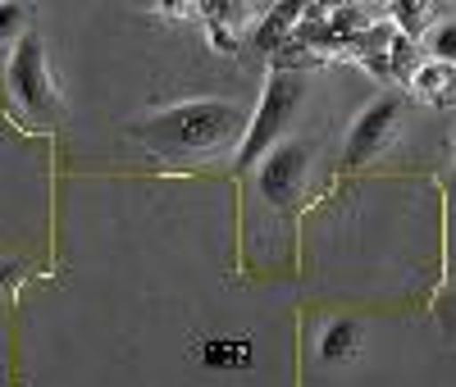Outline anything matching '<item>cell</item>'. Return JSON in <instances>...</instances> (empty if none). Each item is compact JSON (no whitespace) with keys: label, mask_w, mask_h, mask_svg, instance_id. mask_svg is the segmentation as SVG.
<instances>
[{"label":"cell","mask_w":456,"mask_h":387,"mask_svg":"<svg viewBox=\"0 0 456 387\" xmlns=\"http://www.w3.org/2000/svg\"><path fill=\"white\" fill-rule=\"evenodd\" d=\"M429 60L456 64V19H447V23H434V28H429Z\"/></svg>","instance_id":"obj_13"},{"label":"cell","mask_w":456,"mask_h":387,"mask_svg":"<svg viewBox=\"0 0 456 387\" xmlns=\"http://www.w3.org/2000/svg\"><path fill=\"white\" fill-rule=\"evenodd\" d=\"M206 36H210V46H215V51H224V55L233 51V32H228L224 23H210V28H206Z\"/></svg>","instance_id":"obj_14"},{"label":"cell","mask_w":456,"mask_h":387,"mask_svg":"<svg viewBox=\"0 0 456 387\" xmlns=\"http://www.w3.org/2000/svg\"><path fill=\"white\" fill-rule=\"evenodd\" d=\"M365 346V328L356 319H333L324 333H320V360L324 365H352Z\"/></svg>","instance_id":"obj_9"},{"label":"cell","mask_w":456,"mask_h":387,"mask_svg":"<svg viewBox=\"0 0 456 387\" xmlns=\"http://www.w3.org/2000/svg\"><path fill=\"white\" fill-rule=\"evenodd\" d=\"M452 201H456V165H452Z\"/></svg>","instance_id":"obj_17"},{"label":"cell","mask_w":456,"mask_h":387,"mask_svg":"<svg viewBox=\"0 0 456 387\" xmlns=\"http://www.w3.org/2000/svg\"><path fill=\"white\" fill-rule=\"evenodd\" d=\"M388 23L402 32V36H420V32H429L434 28V0H388Z\"/></svg>","instance_id":"obj_10"},{"label":"cell","mask_w":456,"mask_h":387,"mask_svg":"<svg viewBox=\"0 0 456 387\" xmlns=\"http://www.w3.org/2000/svg\"><path fill=\"white\" fill-rule=\"evenodd\" d=\"M192 360L210 374H242L256 365V342L238 337V333H215V337H201L192 346Z\"/></svg>","instance_id":"obj_6"},{"label":"cell","mask_w":456,"mask_h":387,"mask_svg":"<svg viewBox=\"0 0 456 387\" xmlns=\"http://www.w3.org/2000/svg\"><path fill=\"white\" fill-rule=\"evenodd\" d=\"M397 124H402V101L397 96H374L356 114V124L347 133V146H342V169H365L370 160H379L384 146L393 141Z\"/></svg>","instance_id":"obj_5"},{"label":"cell","mask_w":456,"mask_h":387,"mask_svg":"<svg viewBox=\"0 0 456 387\" xmlns=\"http://www.w3.org/2000/svg\"><path fill=\"white\" fill-rule=\"evenodd\" d=\"M374 5H388V0H374Z\"/></svg>","instance_id":"obj_18"},{"label":"cell","mask_w":456,"mask_h":387,"mask_svg":"<svg viewBox=\"0 0 456 387\" xmlns=\"http://www.w3.org/2000/svg\"><path fill=\"white\" fill-rule=\"evenodd\" d=\"M311 141H297V137H283L265 160L256 165V187L265 206L274 210H292L301 197H306V178H311Z\"/></svg>","instance_id":"obj_4"},{"label":"cell","mask_w":456,"mask_h":387,"mask_svg":"<svg viewBox=\"0 0 456 387\" xmlns=\"http://www.w3.org/2000/svg\"><path fill=\"white\" fill-rule=\"evenodd\" d=\"M301 101H306V83H301L297 73L274 69L270 77H265L260 105H256V114L247 119V133H242L238 155H233V169H238V173H251L265 155L283 141V133H288V124H292V114L301 109Z\"/></svg>","instance_id":"obj_2"},{"label":"cell","mask_w":456,"mask_h":387,"mask_svg":"<svg viewBox=\"0 0 456 387\" xmlns=\"http://www.w3.org/2000/svg\"><path fill=\"white\" fill-rule=\"evenodd\" d=\"M324 10H352V0H320Z\"/></svg>","instance_id":"obj_16"},{"label":"cell","mask_w":456,"mask_h":387,"mask_svg":"<svg viewBox=\"0 0 456 387\" xmlns=\"http://www.w3.org/2000/svg\"><path fill=\"white\" fill-rule=\"evenodd\" d=\"M415 64H420V60H415V42L397 32V36H393V51H388V69H393V77H397V83H411Z\"/></svg>","instance_id":"obj_12"},{"label":"cell","mask_w":456,"mask_h":387,"mask_svg":"<svg viewBox=\"0 0 456 387\" xmlns=\"http://www.w3.org/2000/svg\"><path fill=\"white\" fill-rule=\"evenodd\" d=\"M242 133H247V114L233 101H178L133 128V137L169 155H206L228 141H242Z\"/></svg>","instance_id":"obj_1"},{"label":"cell","mask_w":456,"mask_h":387,"mask_svg":"<svg viewBox=\"0 0 456 387\" xmlns=\"http://www.w3.org/2000/svg\"><path fill=\"white\" fill-rule=\"evenodd\" d=\"M406 87H411L415 101H425V105L443 109V105L456 101V64H443V60L415 64V73H411V83H406Z\"/></svg>","instance_id":"obj_8"},{"label":"cell","mask_w":456,"mask_h":387,"mask_svg":"<svg viewBox=\"0 0 456 387\" xmlns=\"http://www.w3.org/2000/svg\"><path fill=\"white\" fill-rule=\"evenodd\" d=\"M306 10H311V0H274L270 14H265L260 28H256V51H265V55L283 51V42L297 32V23L306 19Z\"/></svg>","instance_id":"obj_7"},{"label":"cell","mask_w":456,"mask_h":387,"mask_svg":"<svg viewBox=\"0 0 456 387\" xmlns=\"http://www.w3.org/2000/svg\"><path fill=\"white\" fill-rule=\"evenodd\" d=\"M5 83L14 105L23 109V119L32 128H55L60 124V92L51 77V55H46V36H19L10 46V64H5Z\"/></svg>","instance_id":"obj_3"},{"label":"cell","mask_w":456,"mask_h":387,"mask_svg":"<svg viewBox=\"0 0 456 387\" xmlns=\"http://www.w3.org/2000/svg\"><path fill=\"white\" fill-rule=\"evenodd\" d=\"M32 5L28 0H0V46H14L19 36H28L32 28Z\"/></svg>","instance_id":"obj_11"},{"label":"cell","mask_w":456,"mask_h":387,"mask_svg":"<svg viewBox=\"0 0 456 387\" xmlns=\"http://www.w3.org/2000/svg\"><path fill=\"white\" fill-rule=\"evenodd\" d=\"M14 274H19V264H14V260H0V292L14 283Z\"/></svg>","instance_id":"obj_15"}]
</instances>
